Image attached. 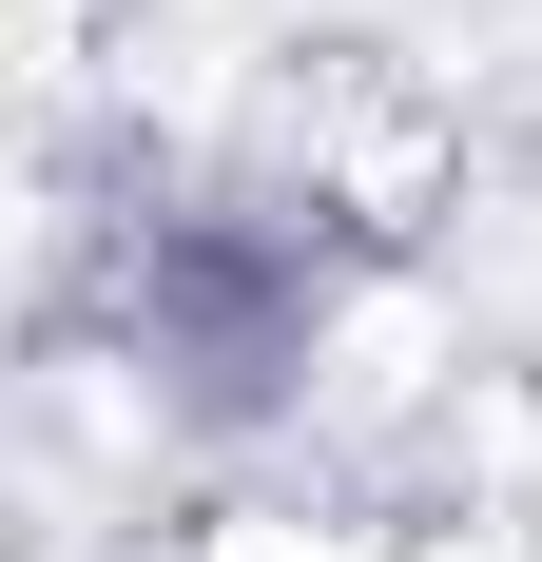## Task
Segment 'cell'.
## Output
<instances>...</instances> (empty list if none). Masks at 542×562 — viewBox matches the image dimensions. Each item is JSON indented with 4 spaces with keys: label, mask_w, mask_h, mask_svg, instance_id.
Segmentation results:
<instances>
[{
    "label": "cell",
    "mask_w": 542,
    "mask_h": 562,
    "mask_svg": "<svg viewBox=\"0 0 542 562\" xmlns=\"http://www.w3.org/2000/svg\"><path fill=\"white\" fill-rule=\"evenodd\" d=\"M329 194L291 175H174L156 214H116V349L174 427H291L329 349Z\"/></svg>",
    "instance_id": "obj_1"
}]
</instances>
